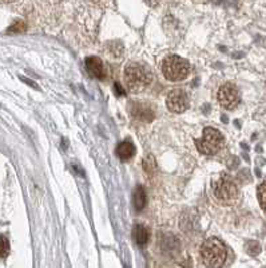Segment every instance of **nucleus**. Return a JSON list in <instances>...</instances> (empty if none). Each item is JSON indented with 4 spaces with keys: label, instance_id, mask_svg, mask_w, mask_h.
<instances>
[{
    "label": "nucleus",
    "instance_id": "ddd939ff",
    "mask_svg": "<svg viewBox=\"0 0 266 268\" xmlns=\"http://www.w3.org/2000/svg\"><path fill=\"white\" fill-rule=\"evenodd\" d=\"M10 253V241L6 236L0 235V259H6Z\"/></svg>",
    "mask_w": 266,
    "mask_h": 268
},
{
    "label": "nucleus",
    "instance_id": "6e6552de",
    "mask_svg": "<svg viewBox=\"0 0 266 268\" xmlns=\"http://www.w3.org/2000/svg\"><path fill=\"white\" fill-rule=\"evenodd\" d=\"M86 69L93 77L98 78V79H103L104 78V66L102 59L98 57H87L85 61Z\"/></svg>",
    "mask_w": 266,
    "mask_h": 268
},
{
    "label": "nucleus",
    "instance_id": "423d86ee",
    "mask_svg": "<svg viewBox=\"0 0 266 268\" xmlns=\"http://www.w3.org/2000/svg\"><path fill=\"white\" fill-rule=\"evenodd\" d=\"M217 99L222 108L228 110H232L237 108L239 103V93L237 87L233 83H225L220 87L217 93Z\"/></svg>",
    "mask_w": 266,
    "mask_h": 268
},
{
    "label": "nucleus",
    "instance_id": "1a4fd4ad",
    "mask_svg": "<svg viewBox=\"0 0 266 268\" xmlns=\"http://www.w3.org/2000/svg\"><path fill=\"white\" fill-rule=\"evenodd\" d=\"M132 116L141 121H151L154 118V112L145 103H135L132 108Z\"/></svg>",
    "mask_w": 266,
    "mask_h": 268
},
{
    "label": "nucleus",
    "instance_id": "9b49d317",
    "mask_svg": "<svg viewBox=\"0 0 266 268\" xmlns=\"http://www.w3.org/2000/svg\"><path fill=\"white\" fill-rule=\"evenodd\" d=\"M132 236H134V240L139 245H145L147 243V240H149V231H147V228L145 226L138 224L132 230Z\"/></svg>",
    "mask_w": 266,
    "mask_h": 268
},
{
    "label": "nucleus",
    "instance_id": "9d476101",
    "mask_svg": "<svg viewBox=\"0 0 266 268\" xmlns=\"http://www.w3.org/2000/svg\"><path fill=\"white\" fill-rule=\"evenodd\" d=\"M135 154V146L130 141H123L116 146V155L119 157L122 161H127L132 158Z\"/></svg>",
    "mask_w": 266,
    "mask_h": 268
},
{
    "label": "nucleus",
    "instance_id": "20e7f679",
    "mask_svg": "<svg viewBox=\"0 0 266 268\" xmlns=\"http://www.w3.org/2000/svg\"><path fill=\"white\" fill-rule=\"evenodd\" d=\"M162 74L170 82L183 81L190 74V63L187 59L178 55H167L162 61Z\"/></svg>",
    "mask_w": 266,
    "mask_h": 268
},
{
    "label": "nucleus",
    "instance_id": "f257e3e1",
    "mask_svg": "<svg viewBox=\"0 0 266 268\" xmlns=\"http://www.w3.org/2000/svg\"><path fill=\"white\" fill-rule=\"evenodd\" d=\"M153 81V73L146 65L130 62L124 67V82L130 93H141Z\"/></svg>",
    "mask_w": 266,
    "mask_h": 268
},
{
    "label": "nucleus",
    "instance_id": "f8f14e48",
    "mask_svg": "<svg viewBox=\"0 0 266 268\" xmlns=\"http://www.w3.org/2000/svg\"><path fill=\"white\" fill-rule=\"evenodd\" d=\"M132 202H134V208L137 210H142L145 204H146V193L143 191V188L141 185L134 189L132 193Z\"/></svg>",
    "mask_w": 266,
    "mask_h": 268
},
{
    "label": "nucleus",
    "instance_id": "39448f33",
    "mask_svg": "<svg viewBox=\"0 0 266 268\" xmlns=\"http://www.w3.org/2000/svg\"><path fill=\"white\" fill-rule=\"evenodd\" d=\"M195 146L202 154L214 155L224 146V136L217 129L205 128L202 138L195 140Z\"/></svg>",
    "mask_w": 266,
    "mask_h": 268
},
{
    "label": "nucleus",
    "instance_id": "dca6fc26",
    "mask_svg": "<svg viewBox=\"0 0 266 268\" xmlns=\"http://www.w3.org/2000/svg\"><path fill=\"white\" fill-rule=\"evenodd\" d=\"M115 90L118 91V94H119V95H123L124 94V90H122V87H120L119 83H115Z\"/></svg>",
    "mask_w": 266,
    "mask_h": 268
},
{
    "label": "nucleus",
    "instance_id": "2eb2a0df",
    "mask_svg": "<svg viewBox=\"0 0 266 268\" xmlns=\"http://www.w3.org/2000/svg\"><path fill=\"white\" fill-rule=\"evenodd\" d=\"M24 28H26V24L23 23V22H19V23H15L14 26H12L8 31L11 32V31H15V32H22L24 31Z\"/></svg>",
    "mask_w": 266,
    "mask_h": 268
},
{
    "label": "nucleus",
    "instance_id": "4468645a",
    "mask_svg": "<svg viewBox=\"0 0 266 268\" xmlns=\"http://www.w3.org/2000/svg\"><path fill=\"white\" fill-rule=\"evenodd\" d=\"M257 196H258L259 205H261V208L263 209V212H266V181H263L258 187Z\"/></svg>",
    "mask_w": 266,
    "mask_h": 268
},
{
    "label": "nucleus",
    "instance_id": "7ed1b4c3",
    "mask_svg": "<svg viewBox=\"0 0 266 268\" xmlns=\"http://www.w3.org/2000/svg\"><path fill=\"white\" fill-rule=\"evenodd\" d=\"M213 196L222 205H233L239 197V191L234 180L228 175H221L212 183Z\"/></svg>",
    "mask_w": 266,
    "mask_h": 268
},
{
    "label": "nucleus",
    "instance_id": "f03ea898",
    "mask_svg": "<svg viewBox=\"0 0 266 268\" xmlns=\"http://www.w3.org/2000/svg\"><path fill=\"white\" fill-rule=\"evenodd\" d=\"M226 256V247L217 237H209L201 247V257L208 268H221L225 264Z\"/></svg>",
    "mask_w": 266,
    "mask_h": 268
},
{
    "label": "nucleus",
    "instance_id": "0eeeda50",
    "mask_svg": "<svg viewBox=\"0 0 266 268\" xmlns=\"http://www.w3.org/2000/svg\"><path fill=\"white\" fill-rule=\"evenodd\" d=\"M189 105V95L182 89L173 90L166 98L167 109L173 113H183L187 110Z\"/></svg>",
    "mask_w": 266,
    "mask_h": 268
}]
</instances>
